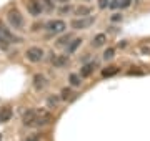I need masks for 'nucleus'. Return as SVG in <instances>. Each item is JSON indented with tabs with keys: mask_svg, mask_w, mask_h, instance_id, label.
Listing matches in <instances>:
<instances>
[{
	"mask_svg": "<svg viewBox=\"0 0 150 141\" xmlns=\"http://www.w3.org/2000/svg\"><path fill=\"white\" fill-rule=\"evenodd\" d=\"M52 121V113L48 110L37 108L35 110V118H33V126H45Z\"/></svg>",
	"mask_w": 150,
	"mask_h": 141,
	"instance_id": "1",
	"label": "nucleus"
},
{
	"mask_svg": "<svg viewBox=\"0 0 150 141\" xmlns=\"http://www.w3.org/2000/svg\"><path fill=\"white\" fill-rule=\"evenodd\" d=\"M93 22H95L93 17H79V18H74L70 25L74 30H83V28H88L90 25H93Z\"/></svg>",
	"mask_w": 150,
	"mask_h": 141,
	"instance_id": "2",
	"label": "nucleus"
},
{
	"mask_svg": "<svg viewBox=\"0 0 150 141\" xmlns=\"http://www.w3.org/2000/svg\"><path fill=\"white\" fill-rule=\"evenodd\" d=\"M7 20L13 28H22L23 27V15L18 10H10L7 13Z\"/></svg>",
	"mask_w": 150,
	"mask_h": 141,
	"instance_id": "3",
	"label": "nucleus"
},
{
	"mask_svg": "<svg viewBox=\"0 0 150 141\" xmlns=\"http://www.w3.org/2000/svg\"><path fill=\"white\" fill-rule=\"evenodd\" d=\"M25 57H27V60L37 63V61H40V60L43 58V50L38 48V47H32V48H28L27 52H25Z\"/></svg>",
	"mask_w": 150,
	"mask_h": 141,
	"instance_id": "4",
	"label": "nucleus"
},
{
	"mask_svg": "<svg viewBox=\"0 0 150 141\" xmlns=\"http://www.w3.org/2000/svg\"><path fill=\"white\" fill-rule=\"evenodd\" d=\"M27 10H28V13H30V15L38 17L43 12L42 2H40V0H28V2H27Z\"/></svg>",
	"mask_w": 150,
	"mask_h": 141,
	"instance_id": "5",
	"label": "nucleus"
},
{
	"mask_svg": "<svg viewBox=\"0 0 150 141\" xmlns=\"http://www.w3.org/2000/svg\"><path fill=\"white\" fill-rule=\"evenodd\" d=\"M65 28H67V25L64 20H50L47 23V30L50 33H62Z\"/></svg>",
	"mask_w": 150,
	"mask_h": 141,
	"instance_id": "6",
	"label": "nucleus"
},
{
	"mask_svg": "<svg viewBox=\"0 0 150 141\" xmlns=\"http://www.w3.org/2000/svg\"><path fill=\"white\" fill-rule=\"evenodd\" d=\"M52 65L57 66V68H64V66H67V63H69V57L67 55H55V57H52Z\"/></svg>",
	"mask_w": 150,
	"mask_h": 141,
	"instance_id": "7",
	"label": "nucleus"
},
{
	"mask_svg": "<svg viewBox=\"0 0 150 141\" xmlns=\"http://www.w3.org/2000/svg\"><path fill=\"white\" fill-rule=\"evenodd\" d=\"M97 63L95 61H92V63H87V65H83L80 68V76L82 78H87V76H90L92 73H93V70H95Z\"/></svg>",
	"mask_w": 150,
	"mask_h": 141,
	"instance_id": "8",
	"label": "nucleus"
},
{
	"mask_svg": "<svg viewBox=\"0 0 150 141\" xmlns=\"http://www.w3.org/2000/svg\"><path fill=\"white\" fill-rule=\"evenodd\" d=\"M33 87H35V90H43L47 87V78L43 75H35L33 76Z\"/></svg>",
	"mask_w": 150,
	"mask_h": 141,
	"instance_id": "9",
	"label": "nucleus"
},
{
	"mask_svg": "<svg viewBox=\"0 0 150 141\" xmlns=\"http://www.w3.org/2000/svg\"><path fill=\"white\" fill-rule=\"evenodd\" d=\"M33 118H35V110H27V111L23 113V125L33 126Z\"/></svg>",
	"mask_w": 150,
	"mask_h": 141,
	"instance_id": "10",
	"label": "nucleus"
},
{
	"mask_svg": "<svg viewBox=\"0 0 150 141\" xmlns=\"http://www.w3.org/2000/svg\"><path fill=\"white\" fill-rule=\"evenodd\" d=\"M10 118H12L10 106H4L0 110V123H7V121H10Z\"/></svg>",
	"mask_w": 150,
	"mask_h": 141,
	"instance_id": "11",
	"label": "nucleus"
},
{
	"mask_svg": "<svg viewBox=\"0 0 150 141\" xmlns=\"http://www.w3.org/2000/svg\"><path fill=\"white\" fill-rule=\"evenodd\" d=\"M105 42H107V35H105V33H98V35H95V37H93L92 45H93L95 48H98V47H102Z\"/></svg>",
	"mask_w": 150,
	"mask_h": 141,
	"instance_id": "12",
	"label": "nucleus"
},
{
	"mask_svg": "<svg viewBox=\"0 0 150 141\" xmlns=\"http://www.w3.org/2000/svg\"><path fill=\"white\" fill-rule=\"evenodd\" d=\"M0 32H2L7 38H8V42H18V38H17L15 35L8 30V28H5V25H4V23H0Z\"/></svg>",
	"mask_w": 150,
	"mask_h": 141,
	"instance_id": "13",
	"label": "nucleus"
},
{
	"mask_svg": "<svg viewBox=\"0 0 150 141\" xmlns=\"http://www.w3.org/2000/svg\"><path fill=\"white\" fill-rule=\"evenodd\" d=\"M75 13H77L79 17H87V15H90L92 13V8L90 7H85V5L77 7V8H75Z\"/></svg>",
	"mask_w": 150,
	"mask_h": 141,
	"instance_id": "14",
	"label": "nucleus"
},
{
	"mask_svg": "<svg viewBox=\"0 0 150 141\" xmlns=\"http://www.w3.org/2000/svg\"><path fill=\"white\" fill-rule=\"evenodd\" d=\"M80 43H82L80 38H75V40H72V43H70V45H69V48H67V53H74L75 50L80 47Z\"/></svg>",
	"mask_w": 150,
	"mask_h": 141,
	"instance_id": "15",
	"label": "nucleus"
},
{
	"mask_svg": "<svg viewBox=\"0 0 150 141\" xmlns=\"http://www.w3.org/2000/svg\"><path fill=\"white\" fill-rule=\"evenodd\" d=\"M118 73V66H107V68H105V70L102 71V75L103 76H113V75H117Z\"/></svg>",
	"mask_w": 150,
	"mask_h": 141,
	"instance_id": "16",
	"label": "nucleus"
},
{
	"mask_svg": "<svg viewBox=\"0 0 150 141\" xmlns=\"http://www.w3.org/2000/svg\"><path fill=\"white\" fill-rule=\"evenodd\" d=\"M8 47H10V42H8V38H7L4 33L0 32V48H2V50H7Z\"/></svg>",
	"mask_w": 150,
	"mask_h": 141,
	"instance_id": "17",
	"label": "nucleus"
},
{
	"mask_svg": "<svg viewBox=\"0 0 150 141\" xmlns=\"http://www.w3.org/2000/svg\"><path fill=\"white\" fill-rule=\"evenodd\" d=\"M60 95H62V100H72V98H74V91H72L70 88H64Z\"/></svg>",
	"mask_w": 150,
	"mask_h": 141,
	"instance_id": "18",
	"label": "nucleus"
},
{
	"mask_svg": "<svg viewBox=\"0 0 150 141\" xmlns=\"http://www.w3.org/2000/svg\"><path fill=\"white\" fill-rule=\"evenodd\" d=\"M70 83H72V87H80V75H75V73H72V75H70Z\"/></svg>",
	"mask_w": 150,
	"mask_h": 141,
	"instance_id": "19",
	"label": "nucleus"
},
{
	"mask_svg": "<svg viewBox=\"0 0 150 141\" xmlns=\"http://www.w3.org/2000/svg\"><path fill=\"white\" fill-rule=\"evenodd\" d=\"M113 57H115V50H113V48H107V50H105V53H103V58H105V60H112Z\"/></svg>",
	"mask_w": 150,
	"mask_h": 141,
	"instance_id": "20",
	"label": "nucleus"
},
{
	"mask_svg": "<svg viewBox=\"0 0 150 141\" xmlns=\"http://www.w3.org/2000/svg\"><path fill=\"white\" fill-rule=\"evenodd\" d=\"M70 35H64L62 38H59V42H57V45H60V47H64V45H67V43H70L69 40H70Z\"/></svg>",
	"mask_w": 150,
	"mask_h": 141,
	"instance_id": "21",
	"label": "nucleus"
},
{
	"mask_svg": "<svg viewBox=\"0 0 150 141\" xmlns=\"http://www.w3.org/2000/svg\"><path fill=\"white\" fill-rule=\"evenodd\" d=\"M48 106H57V103H59V98H55V96H50L48 98Z\"/></svg>",
	"mask_w": 150,
	"mask_h": 141,
	"instance_id": "22",
	"label": "nucleus"
},
{
	"mask_svg": "<svg viewBox=\"0 0 150 141\" xmlns=\"http://www.w3.org/2000/svg\"><path fill=\"white\" fill-rule=\"evenodd\" d=\"M43 2H45V7H47L48 12L54 10V2H52V0H43Z\"/></svg>",
	"mask_w": 150,
	"mask_h": 141,
	"instance_id": "23",
	"label": "nucleus"
},
{
	"mask_svg": "<svg viewBox=\"0 0 150 141\" xmlns=\"http://www.w3.org/2000/svg\"><path fill=\"white\" fill-rule=\"evenodd\" d=\"M107 5H110L108 0H100V2H98V7H100V8H105Z\"/></svg>",
	"mask_w": 150,
	"mask_h": 141,
	"instance_id": "24",
	"label": "nucleus"
},
{
	"mask_svg": "<svg viewBox=\"0 0 150 141\" xmlns=\"http://www.w3.org/2000/svg\"><path fill=\"white\" fill-rule=\"evenodd\" d=\"M25 141H40V138H38V135H32V136H28Z\"/></svg>",
	"mask_w": 150,
	"mask_h": 141,
	"instance_id": "25",
	"label": "nucleus"
},
{
	"mask_svg": "<svg viewBox=\"0 0 150 141\" xmlns=\"http://www.w3.org/2000/svg\"><path fill=\"white\" fill-rule=\"evenodd\" d=\"M129 75H142V71H137V70H130Z\"/></svg>",
	"mask_w": 150,
	"mask_h": 141,
	"instance_id": "26",
	"label": "nucleus"
},
{
	"mask_svg": "<svg viewBox=\"0 0 150 141\" xmlns=\"http://www.w3.org/2000/svg\"><path fill=\"white\" fill-rule=\"evenodd\" d=\"M120 18H122V17L118 15V13H115V15L112 17V20H115V22H117V20H120Z\"/></svg>",
	"mask_w": 150,
	"mask_h": 141,
	"instance_id": "27",
	"label": "nucleus"
},
{
	"mask_svg": "<svg viewBox=\"0 0 150 141\" xmlns=\"http://www.w3.org/2000/svg\"><path fill=\"white\" fill-rule=\"evenodd\" d=\"M57 2H59V3H69L70 0H57Z\"/></svg>",
	"mask_w": 150,
	"mask_h": 141,
	"instance_id": "28",
	"label": "nucleus"
}]
</instances>
